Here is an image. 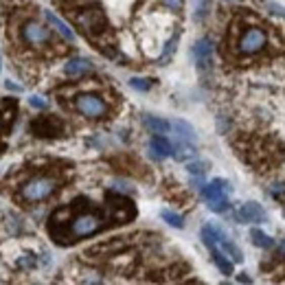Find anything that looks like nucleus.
<instances>
[{
  "instance_id": "473e14b6",
  "label": "nucleus",
  "mask_w": 285,
  "mask_h": 285,
  "mask_svg": "<svg viewBox=\"0 0 285 285\" xmlns=\"http://www.w3.org/2000/svg\"><path fill=\"white\" fill-rule=\"evenodd\" d=\"M0 70H3V64H0Z\"/></svg>"
},
{
  "instance_id": "1a4fd4ad",
  "label": "nucleus",
  "mask_w": 285,
  "mask_h": 285,
  "mask_svg": "<svg viewBox=\"0 0 285 285\" xmlns=\"http://www.w3.org/2000/svg\"><path fill=\"white\" fill-rule=\"evenodd\" d=\"M193 55L202 70H211V66H213V44H211L209 37L197 39L193 46Z\"/></svg>"
},
{
  "instance_id": "f3484780",
  "label": "nucleus",
  "mask_w": 285,
  "mask_h": 285,
  "mask_svg": "<svg viewBox=\"0 0 285 285\" xmlns=\"http://www.w3.org/2000/svg\"><path fill=\"white\" fill-rule=\"evenodd\" d=\"M220 246H222V253L226 255V257H228V259L233 261V263H241V261H243V253H241V250L235 246L233 241L228 239V237H224V239L220 241Z\"/></svg>"
},
{
  "instance_id": "b1692460",
  "label": "nucleus",
  "mask_w": 285,
  "mask_h": 285,
  "mask_svg": "<svg viewBox=\"0 0 285 285\" xmlns=\"http://www.w3.org/2000/svg\"><path fill=\"white\" fill-rule=\"evenodd\" d=\"M209 209L213 211V213H226V211L230 209V204L226 197H220V200H213V202H209Z\"/></svg>"
},
{
  "instance_id": "dca6fc26",
  "label": "nucleus",
  "mask_w": 285,
  "mask_h": 285,
  "mask_svg": "<svg viewBox=\"0 0 285 285\" xmlns=\"http://www.w3.org/2000/svg\"><path fill=\"white\" fill-rule=\"evenodd\" d=\"M143 123H145V128H147L149 132H154V134H165V132L171 130V123L165 121V118H160V116H149V114H145V116H143Z\"/></svg>"
},
{
  "instance_id": "f03ea898",
  "label": "nucleus",
  "mask_w": 285,
  "mask_h": 285,
  "mask_svg": "<svg viewBox=\"0 0 285 285\" xmlns=\"http://www.w3.org/2000/svg\"><path fill=\"white\" fill-rule=\"evenodd\" d=\"M57 189H59V182L53 176H35L20 187V197H22L24 202L35 204V202L49 200Z\"/></svg>"
},
{
  "instance_id": "f257e3e1",
  "label": "nucleus",
  "mask_w": 285,
  "mask_h": 285,
  "mask_svg": "<svg viewBox=\"0 0 285 285\" xmlns=\"http://www.w3.org/2000/svg\"><path fill=\"white\" fill-rule=\"evenodd\" d=\"M62 213L66 215L64 222L59 220H51V226H59L64 224V230H53L55 239L59 243H75L86 237H92L97 233H101L103 228L110 226V217L103 215L101 211H92V209H84V211H72V209H62Z\"/></svg>"
},
{
  "instance_id": "ddd939ff",
  "label": "nucleus",
  "mask_w": 285,
  "mask_h": 285,
  "mask_svg": "<svg viewBox=\"0 0 285 285\" xmlns=\"http://www.w3.org/2000/svg\"><path fill=\"white\" fill-rule=\"evenodd\" d=\"M92 70V64L90 59L86 57H70L68 62L64 64V72L68 77H79V75H86V72Z\"/></svg>"
},
{
  "instance_id": "412c9836",
  "label": "nucleus",
  "mask_w": 285,
  "mask_h": 285,
  "mask_svg": "<svg viewBox=\"0 0 285 285\" xmlns=\"http://www.w3.org/2000/svg\"><path fill=\"white\" fill-rule=\"evenodd\" d=\"M171 154L176 156V160H187V158H193V156H195V149H193V145L180 143L174 151H171Z\"/></svg>"
},
{
  "instance_id": "393cba45",
  "label": "nucleus",
  "mask_w": 285,
  "mask_h": 285,
  "mask_svg": "<svg viewBox=\"0 0 285 285\" xmlns=\"http://www.w3.org/2000/svg\"><path fill=\"white\" fill-rule=\"evenodd\" d=\"M176 46H178V35H174V37H171L169 42H167V46H165V51H162V55H160V59H162V62H167V59H169L171 55H174Z\"/></svg>"
},
{
  "instance_id": "423d86ee",
  "label": "nucleus",
  "mask_w": 285,
  "mask_h": 285,
  "mask_svg": "<svg viewBox=\"0 0 285 285\" xmlns=\"http://www.w3.org/2000/svg\"><path fill=\"white\" fill-rule=\"evenodd\" d=\"M136 209L132 200L123 195H108V217L112 224H128L134 220Z\"/></svg>"
},
{
  "instance_id": "bb28decb",
  "label": "nucleus",
  "mask_w": 285,
  "mask_h": 285,
  "mask_svg": "<svg viewBox=\"0 0 285 285\" xmlns=\"http://www.w3.org/2000/svg\"><path fill=\"white\" fill-rule=\"evenodd\" d=\"M29 105H31V108H35V110H46V108H49V101H44V99L42 97H31L29 99Z\"/></svg>"
},
{
  "instance_id": "5701e85b",
  "label": "nucleus",
  "mask_w": 285,
  "mask_h": 285,
  "mask_svg": "<svg viewBox=\"0 0 285 285\" xmlns=\"http://www.w3.org/2000/svg\"><path fill=\"white\" fill-rule=\"evenodd\" d=\"M130 86L138 92H147L151 88V79H145V77H132L130 79Z\"/></svg>"
},
{
  "instance_id": "9b49d317",
  "label": "nucleus",
  "mask_w": 285,
  "mask_h": 285,
  "mask_svg": "<svg viewBox=\"0 0 285 285\" xmlns=\"http://www.w3.org/2000/svg\"><path fill=\"white\" fill-rule=\"evenodd\" d=\"M204 243H207V248L211 250V257H213L217 270H220L224 276H230V274H233V261H230L220 248H217V243L211 241V239H204Z\"/></svg>"
},
{
  "instance_id": "cd10ccee",
  "label": "nucleus",
  "mask_w": 285,
  "mask_h": 285,
  "mask_svg": "<svg viewBox=\"0 0 285 285\" xmlns=\"http://www.w3.org/2000/svg\"><path fill=\"white\" fill-rule=\"evenodd\" d=\"M35 263H37V259L33 255H24V259L20 261V266H22V268H33Z\"/></svg>"
},
{
  "instance_id": "c756f323",
  "label": "nucleus",
  "mask_w": 285,
  "mask_h": 285,
  "mask_svg": "<svg viewBox=\"0 0 285 285\" xmlns=\"http://www.w3.org/2000/svg\"><path fill=\"white\" fill-rule=\"evenodd\" d=\"M5 86H7V88H9V90H13V92H22V88H20V86H16V84H11V82H7Z\"/></svg>"
},
{
  "instance_id": "aec40b11",
  "label": "nucleus",
  "mask_w": 285,
  "mask_h": 285,
  "mask_svg": "<svg viewBox=\"0 0 285 285\" xmlns=\"http://www.w3.org/2000/svg\"><path fill=\"white\" fill-rule=\"evenodd\" d=\"M160 217L169 224V226H174V228H182L184 226L182 215H178V213H174V211H169V209H162L160 211Z\"/></svg>"
},
{
  "instance_id": "7c9ffc66",
  "label": "nucleus",
  "mask_w": 285,
  "mask_h": 285,
  "mask_svg": "<svg viewBox=\"0 0 285 285\" xmlns=\"http://www.w3.org/2000/svg\"><path fill=\"white\" fill-rule=\"evenodd\" d=\"M281 187H283L281 182H279V184H276V187H274V195H279V197H281V193H283V189H281Z\"/></svg>"
},
{
  "instance_id": "39448f33",
  "label": "nucleus",
  "mask_w": 285,
  "mask_h": 285,
  "mask_svg": "<svg viewBox=\"0 0 285 285\" xmlns=\"http://www.w3.org/2000/svg\"><path fill=\"white\" fill-rule=\"evenodd\" d=\"M235 46L239 55H257L268 46V33L261 26H248L239 35Z\"/></svg>"
},
{
  "instance_id": "7ed1b4c3",
  "label": "nucleus",
  "mask_w": 285,
  "mask_h": 285,
  "mask_svg": "<svg viewBox=\"0 0 285 285\" xmlns=\"http://www.w3.org/2000/svg\"><path fill=\"white\" fill-rule=\"evenodd\" d=\"M77 26H82V31H86L90 37L99 35L105 31V16L99 7H86V9L68 11Z\"/></svg>"
},
{
  "instance_id": "2f4dec72",
  "label": "nucleus",
  "mask_w": 285,
  "mask_h": 285,
  "mask_svg": "<svg viewBox=\"0 0 285 285\" xmlns=\"http://www.w3.org/2000/svg\"><path fill=\"white\" fill-rule=\"evenodd\" d=\"M0 132H3V123H0Z\"/></svg>"
},
{
  "instance_id": "4468645a",
  "label": "nucleus",
  "mask_w": 285,
  "mask_h": 285,
  "mask_svg": "<svg viewBox=\"0 0 285 285\" xmlns=\"http://www.w3.org/2000/svg\"><path fill=\"white\" fill-rule=\"evenodd\" d=\"M44 18H46V22H49V26H53V29H55L66 42H75V33L70 31V26L66 24L62 18H57L53 11H44Z\"/></svg>"
},
{
  "instance_id": "0eeeda50",
  "label": "nucleus",
  "mask_w": 285,
  "mask_h": 285,
  "mask_svg": "<svg viewBox=\"0 0 285 285\" xmlns=\"http://www.w3.org/2000/svg\"><path fill=\"white\" fill-rule=\"evenodd\" d=\"M20 37L29 46H44V44H49V39H51V31L46 29L44 24L35 22V20H29V22H24L22 29H20Z\"/></svg>"
},
{
  "instance_id": "f8f14e48",
  "label": "nucleus",
  "mask_w": 285,
  "mask_h": 285,
  "mask_svg": "<svg viewBox=\"0 0 285 285\" xmlns=\"http://www.w3.org/2000/svg\"><path fill=\"white\" fill-rule=\"evenodd\" d=\"M241 224H253V222H263L266 220V211H263L257 202H246L241 204L239 213H237Z\"/></svg>"
},
{
  "instance_id": "4be33fe9",
  "label": "nucleus",
  "mask_w": 285,
  "mask_h": 285,
  "mask_svg": "<svg viewBox=\"0 0 285 285\" xmlns=\"http://www.w3.org/2000/svg\"><path fill=\"white\" fill-rule=\"evenodd\" d=\"M207 169H209V165L204 162V160H191V162L187 165L189 176H193V178H202L204 174H207Z\"/></svg>"
},
{
  "instance_id": "6ab92c4d",
  "label": "nucleus",
  "mask_w": 285,
  "mask_h": 285,
  "mask_svg": "<svg viewBox=\"0 0 285 285\" xmlns=\"http://www.w3.org/2000/svg\"><path fill=\"white\" fill-rule=\"evenodd\" d=\"M171 128H176L178 134H180V138H184V141H191V143L195 141V132H193V128H191L187 121H180V118H178V121L171 123Z\"/></svg>"
},
{
  "instance_id": "a878e982",
  "label": "nucleus",
  "mask_w": 285,
  "mask_h": 285,
  "mask_svg": "<svg viewBox=\"0 0 285 285\" xmlns=\"http://www.w3.org/2000/svg\"><path fill=\"white\" fill-rule=\"evenodd\" d=\"M209 7H211V0H197V7H195V20H202L204 16L209 13Z\"/></svg>"
},
{
  "instance_id": "2eb2a0df",
  "label": "nucleus",
  "mask_w": 285,
  "mask_h": 285,
  "mask_svg": "<svg viewBox=\"0 0 285 285\" xmlns=\"http://www.w3.org/2000/svg\"><path fill=\"white\" fill-rule=\"evenodd\" d=\"M149 147H151V156H154V158H167V156H171V151H174V145H171L167 138L160 136V134L151 138Z\"/></svg>"
},
{
  "instance_id": "20e7f679",
  "label": "nucleus",
  "mask_w": 285,
  "mask_h": 285,
  "mask_svg": "<svg viewBox=\"0 0 285 285\" xmlns=\"http://www.w3.org/2000/svg\"><path fill=\"white\" fill-rule=\"evenodd\" d=\"M72 108L86 118H103L108 114V103L97 92H82V95H77L75 101H72Z\"/></svg>"
},
{
  "instance_id": "c85d7f7f",
  "label": "nucleus",
  "mask_w": 285,
  "mask_h": 285,
  "mask_svg": "<svg viewBox=\"0 0 285 285\" xmlns=\"http://www.w3.org/2000/svg\"><path fill=\"white\" fill-rule=\"evenodd\" d=\"M167 3H169V7H171L174 11H180L182 5H184V0H167Z\"/></svg>"
},
{
  "instance_id": "a211bd4d",
  "label": "nucleus",
  "mask_w": 285,
  "mask_h": 285,
  "mask_svg": "<svg viewBox=\"0 0 285 285\" xmlns=\"http://www.w3.org/2000/svg\"><path fill=\"white\" fill-rule=\"evenodd\" d=\"M250 237H253V243H255V246H259V248H263V250H268V248L274 246L272 237L266 235V233H263V230H259V228H253V230H250Z\"/></svg>"
},
{
  "instance_id": "9d476101",
  "label": "nucleus",
  "mask_w": 285,
  "mask_h": 285,
  "mask_svg": "<svg viewBox=\"0 0 285 285\" xmlns=\"http://www.w3.org/2000/svg\"><path fill=\"white\" fill-rule=\"evenodd\" d=\"M230 193V187L226 180H222V178H215L213 182L204 184L202 187V195L207 202H213V200H220V197H226Z\"/></svg>"
},
{
  "instance_id": "6e6552de",
  "label": "nucleus",
  "mask_w": 285,
  "mask_h": 285,
  "mask_svg": "<svg viewBox=\"0 0 285 285\" xmlns=\"http://www.w3.org/2000/svg\"><path fill=\"white\" fill-rule=\"evenodd\" d=\"M31 132L35 136H42V138L59 136L64 132V125L57 116H42V118H37V121L31 123Z\"/></svg>"
}]
</instances>
